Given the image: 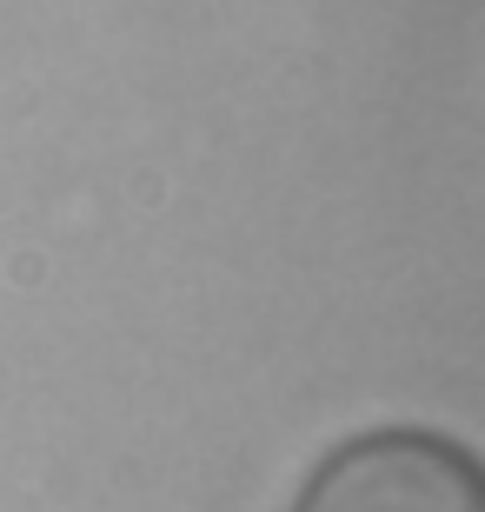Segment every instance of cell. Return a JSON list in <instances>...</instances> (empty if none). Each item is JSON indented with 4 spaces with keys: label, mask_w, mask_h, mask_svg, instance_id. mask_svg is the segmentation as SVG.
I'll list each match as a JSON object with an SVG mask.
<instances>
[{
    "label": "cell",
    "mask_w": 485,
    "mask_h": 512,
    "mask_svg": "<svg viewBox=\"0 0 485 512\" xmlns=\"http://www.w3.org/2000/svg\"><path fill=\"white\" fill-rule=\"evenodd\" d=\"M293 512H485V459L426 426H379L339 439Z\"/></svg>",
    "instance_id": "1"
}]
</instances>
